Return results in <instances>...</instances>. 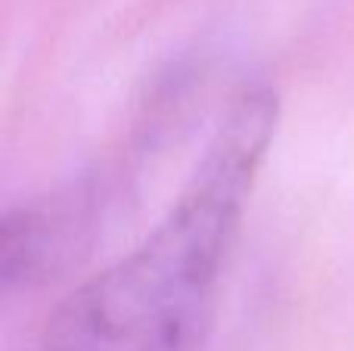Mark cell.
<instances>
[{
	"mask_svg": "<svg viewBox=\"0 0 354 351\" xmlns=\"http://www.w3.org/2000/svg\"><path fill=\"white\" fill-rule=\"evenodd\" d=\"M277 112L270 84L239 87L159 224L59 305L37 351H199Z\"/></svg>",
	"mask_w": 354,
	"mask_h": 351,
	"instance_id": "6da1fadb",
	"label": "cell"
},
{
	"mask_svg": "<svg viewBox=\"0 0 354 351\" xmlns=\"http://www.w3.org/2000/svg\"><path fill=\"white\" fill-rule=\"evenodd\" d=\"M112 202V174L93 171L6 211L0 230L3 283L37 286L78 265L103 230Z\"/></svg>",
	"mask_w": 354,
	"mask_h": 351,
	"instance_id": "7a4b0ae2",
	"label": "cell"
}]
</instances>
